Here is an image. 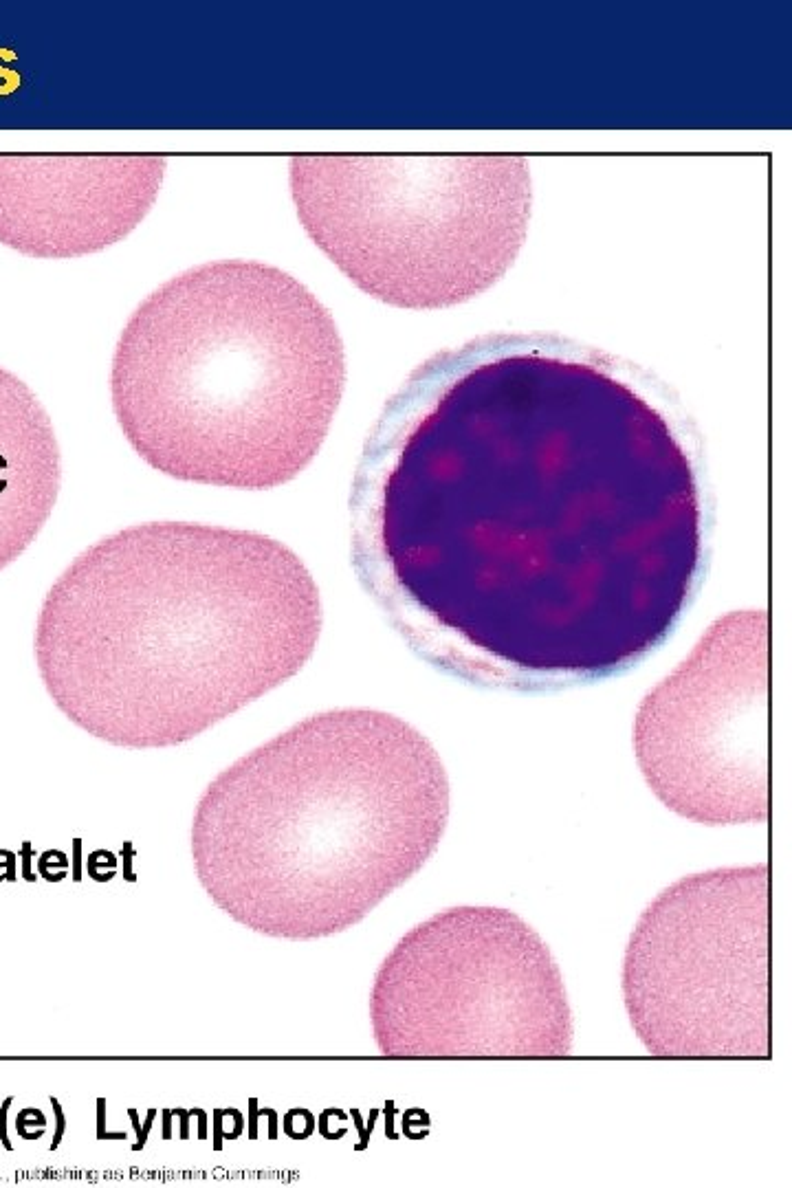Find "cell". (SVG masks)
Listing matches in <instances>:
<instances>
[{"instance_id": "30bf717a", "label": "cell", "mask_w": 792, "mask_h": 1188, "mask_svg": "<svg viewBox=\"0 0 792 1188\" xmlns=\"http://www.w3.org/2000/svg\"><path fill=\"white\" fill-rule=\"evenodd\" d=\"M62 487L55 429L29 385L0 366V572L36 542Z\"/></svg>"}, {"instance_id": "6da1fadb", "label": "cell", "mask_w": 792, "mask_h": 1188, "mask_svg": "<svg viewBox=\"0 0 792 1188\" xmlns=\"http://www.w3.org/2000/svg\"><path fill=\"white\" fill-rule=\"evenodd\" d=\"M709 533L698 432L667 385L557 335L421 363L350 491L361 588L418 658L487 689L636 667L696 597Z\"/></svg>"}, {"instance_id": "5b68a950", "label": "cell", "mask_w": 792, "mask_h": 1188, "mask_svg": "<svg viewBox=\"0 0 792 1188\" xmlns=\"http://www.w3.org/2000/svg\"><path fill=\"white\" fill-rule=\"evenodd\" d=\"M304 231L366 295L410 311L473 300L513 267L531 218L524 157H293Z\"/></svg>"}, {"instance_id": "8992f818", "label": "cell", "mask_w": 792, "mask_h": 1188, "mask_svg": "<svg viewBox=\"0 0 792 1188\" xmlns=\"http://www.w3.org/2000/svg\"><path fill=\"white\" fill-rule=\"evenodd\" d=\"M374 1043L390 1059H557L572 1050L559 966L511 909L454 907L385 955L370 993Z\"/></svg>"}, {"instance_id": "3957f363", "label": "cell", "mask_w": 792, "mask_h": 1188, "mask_svg": "<svg viewBox=\"0 0 792 1188\" xmlns=\"http://www.w3.org/2000/svg\"><path fill=\"white\" fill-rule=\"evenodd\" d=\"M449 821L440 755L379 709H330L218 773L192 863L240 927L311 942L355 927L427 865Z\"/></svg>"}, {"instance_id": "277c9868", "label": "cell", "mask_w": 792, "mask_h": 1188, "mask_svg": "<svg viewBox=\"0 0 792 1188\" xmlns=\"http://www.w3.org/2000/svg\"><path fill=\"white\" fill-rule=\"evenodd\" d=\"M344 388L333 315L256 260L207 262L161 284L130 315L110 368L115 418L141 460L240 491L300 476Z\"/></svg>"}, {"instance_id": "7a4b0ae2", "label": "cell", "mask_w": 792, "mask_h": 1188, "mask_svg": "<svg viewBox=\"0 0 792 1188\" xmlns=\"http://www.w3.org/2000/svg\"><path fill=\"white\" fill-rule=\"evenodd\" d=\"M319 588L264 533L150 522L82 550L44 597L38 674L66 720L130 751L181 746L300 674Z\"/></svg>"}, {"instance_id": "9c48e42d", "label": "cell", "mask_w": 792, "mask_h": 1188, "mask_svg": "<svg viewBox=\"0 0 792 1188\" xmlns=\"http://www.w3.org/2000/svg\"><path fill=\"white\" fill-rule=\"evenodd\" d=\"M163 157L0 154V245L42 260L82 258L124 240L148 216Z\"/></svg>"}, {"instance_id": "ba28073f", "label": "cell", "mask_w": 792, "mask_h": 1188, "mask_svg": "<svg viewBox=\"0 0 792 1188\" xmlns=\"http://www.w3.org/2000/svg\"><path fill=\"white\" fill-rule=\"evenodd\" d=\"M636 764L665 808L702 825L768 819V619L715 621L691 656L643 698Z\"/></svg>"}, {"instance_id": "52a82bcc", "label": "cell", "mask_w": 792, "mask_h": 1188, "mask_svg": "<svg viewBox=\"0 0 792 1188\" xmlns=\"http://www.w3.org/2000/svg\"><path fill=\"white\" fill-rule=\"evenodd\" d=\"M621 988L645 1050L665 1059H770L768 863L680 878L627 942Z\"/></svg>"}]
</instances>
